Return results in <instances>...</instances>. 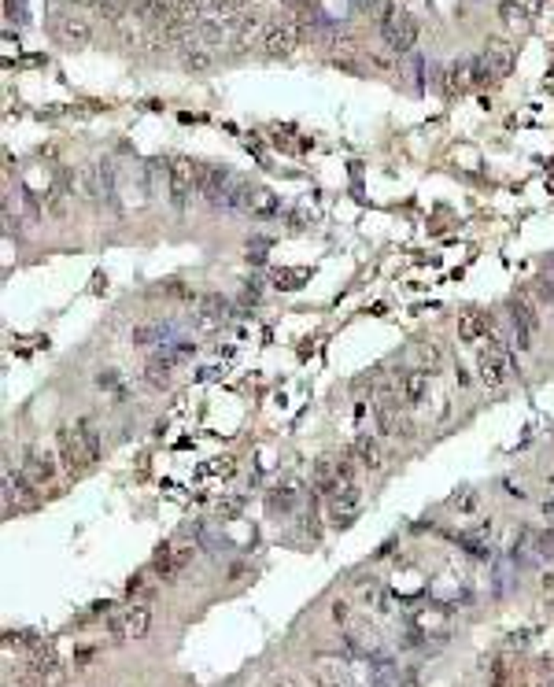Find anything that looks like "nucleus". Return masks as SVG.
Segmentation results:
<instances>
[{"label":"nucleus","instance_id":"6e6552de","mask_svg":"<svg viewBox=\"0 0 554 687\" xmlns=\"http://www.w3.org/2000/svg\"><path fill=\"white\" fill-rule=\"evenodd\" d=\"M233 177L237 174L225 170V167H200V185H196V192L218 211L222 200H225V192H230V185H233Z\"/></svg>","mask_w":554,"mask_h":687},{"label":"nucleus","instance_id":"f03ea898","mask_svg":"<svg viewBox=\"0 0 554 687\" xmlns=\"http://www.w3.org/2000/svg\"><path fill=\"white\" fill-rule=\"evenodd\" d=\"M56 447H59L63 466H67L71 473H81V469H89L96 462V454L89 451V444H86V436H81L78 425H63V429H56Z\"/></svg>","mask_w":554,"mask_h":687},{"label":"nucleus","instance_id":"1a4fd4ad","mask_svg":"<svg viewBox=\"0 0 554 687\" xmlns=\"http://www.w3.org/2000/svg\"><path fill=\"white\" fill-rule=\"evenodd\" d=\"M300 34H303V30L296 23H273V26L263 30V48L270 56H288L292 48H296Z\"/></svg>","mask_w":554,"mask_h":687},{"label":"nucleus","instance_id":"9b49d317","mask_svg":"<svg viewBox=\"0 0 554 687\" xmlns=\"http://www.w3.org/2000/svg\"><path fill=\"white\" fill-rule=\"evenodd\" d=\"M23 477L34 484V488H45L48 481H52V473H56V466H52V458H48L45 451H37V447H30L26 454H23Z\"/></svg>","mask_w":554,"mask_h":687},{"label":"nucleus","instance_id":"b1692460","mask_svg":"<svg viewBox=\"0 0 554 687\" xmlns=\"http://www.w3.org/2000/svg\"><path fill=\"white\" fill-rule=\"evenodd\" d=\"M248 215H255V218H273V215H281V207H277V200L266 192V189H255V196H252V211Z\"/></svg>","mask_w":554,"mask_h":687},{"label":"nucleus","instance_id":"2eb2a0df","mask_svg":"<svg viewBox=\"0 0 554 687\" xmlns=\"http://www.w3.org/2000/svg\"><path fill=\"white\" fill-rule=\"evenodd\" d=\"M30 488H34V484L23 477V469L11 473V466H4V506H8V510H11V503L15 506H26L30 503Z\"/></svg>","mask_w":554,"mask_h":687},{"label":"nucleus","instance_id":"72a5a7b5","mask_svg":"<svg viewBox=\"0 0 554 687\" xmlns=\"http://www.w3.org/2000/svg\"><path fill=\"white\" fill-rule=\"evenodd\" d=\"M273 687H296V683H292V680H277Z\"/></svg>","mask_w":554,"mask_h":687},{"label":"nucleus","instance_id":"7ed1b4c3","mask_svg":"<svg viewBox=\"0 0 554 687\" xmlns=\"http://www.w3.org/2000/svg\"><path fill=\"white\" fill-rule=\"evenodd\" d=\"M196 185H200V167H196V163L185 159V155L170 159V177H167L170 204H174V207H185L189 196L196 192Z\"/></svg>","mask_w":554,"mask_h":687},{"label":"nucleus","instance_id":"bb28decb","mask_svg":"<svg viewBox=\"0 0 554 687\" xmlns=\"http://www.w3.org/2000/svg\"><path fill=\"white\" fill-rule=\"evenodd\" d=\"M303 277H307V270H277L273 281H277V288H296L292 281H303Z\"/></svg>","mask_w":554,"mask_h":687},{"label":"nucleus","instance_id":"ddd939ff","mask_svg":"<svg viewBox=\"0 0 554 687\" xmlns=\"http://www.w3.org/2000/svg\"><path fill=\"white\" fill-rule=\"evenodd\" d=\"M358 510V484H348L340 488L336 495H329V517L336 521V525H348V521L355 517Z\"/></svg>","mask_w":554,"mask_h":687},{"label":"nucleus","instance_id":"39448f33","mask_svg":"<svg viewBox=\"0 0 554 687\" xmlns=\"http://www.w3.org/2000/svg\"><path fill=\"white\" fill-rule=\"evenodd\" d=\"M477 373H481V381L488 384V388H502L510 377H514V363H510V355H507V348H499V344H488V348L481 351V358H477Z\"/></svg>","mask_w":554,"mask_h":687},{"label":"nucleus","instance_id":"393cba45","mask_svg":"<svg viewBox=\"0 0 554 687\" xmlns=\"http://www.w3.org/2000/svg\"><path fill=\"white\" fill-rule=\"evenodd\" d=\"M266 506H270L273 514H277V510L288 514L292 506H296V492H292V488H273V492L266 495Z\"/></svg>","mask_w":554,"mask_h":687},{"label":"nucleus","instance_id":"dca6fc26","mask_svg":"<svg viewBox=\"0 0 554 687\" xmlns=\"http://www.w3.org/2000/svg\"><path fill=\"white\" fill-rule=\"evenodd\" d=\"M225 310H233L230 300H222V296H204V300H200V318H196V325H200V329H215V325H222L225 318H230Z\"/></svg>","mask_w":554,"mask_h":687},{"label":"nucleus","instance_id":"20e7f679","mask_svg":"<svg viewBox=\"0 0 554 687\" xmlns=\"http://www.w3.org/2000/svg\"><path fill=\"white\" fill-rule=\"evenodd\" d=\"M473 63H477V81H488V78L499 81L514 71V48L507 41H488L484 52L473 56Z\"/></svg>","mask_w":554,"mask_h":687},{"label":"nucleus","instance_id":"5701e85b","mask_svg":"<svg viewBox=\"0 0 554 687\" xmlns=\"http://www.w3.org/2000/svg\"><path fill=\"white\" fill-rule=\"evenodd\" d=\"M211 63H215V56H211V48L200 45V41L189 45L185 52H182V67H185V71H207Z\"/></svg>","mask_w":554,"mask_h":687},{"label":"nucleus","instance_id":"423d86ee","mask_svg":"<svg viewBox=\"0 0 554 687\" xmlns=\"http://www.w3.org/2000/svg\"><path fill=\"white\" fill-rule=\"evenodd\" d=\"M510 322H514L517 351H529L532 340H536V333H540V315H536V303H529L525 296L510 300Z\"/></svg>","mask_w":554,"mask_h":687},{"label":"nucleus","instance_id":"f3484780","mask_svg":"<svg viewBox=\"0 0 554 687\" xmlns=\"http://www.w3.org/2000/svg\"><path fill=\"white\" fill-rule=\"evenodd\" d=\"M351 458H355V462L363 466V469H381V462H384L377 440H373L370 433H363V436H358L355 444H351Z\"/></svg>","mask_w":554,"mask_h":687},{"label":"nucleus","instance_id":"2f4dec72","mask_svg":"<svg viewBox=\"0 0 554 687\" xmlns=\"http://www.w3.org/2000/svg\"><path fill=\"white\" fill-rule=\"evenodd\" d=\"M167 292H170V296H177V300H192V292H189V288H182V285H170Z\"/></svg>","mask_w":554,"mask_h":687},{"label":"nucleus","instance_id":"4468645a","mask_svg":"<svg viewBox=\"0 0 554 687\" xmlns=\"http://www.w3.org/2000/svg\"><path fill=\"white\" fill-rule=\"evenodd\" d=\"M425 392H429V373L411 370V373H403V377H399V399H403V406L421 403V399H425Z\"/></svg>","mask_w":554,"mask_h":687},{"label":"nucleus","instance_id":"9d476101","mask_svg":"<svg viewBox=\"0 0 554 687\" xmlns=\"http://www.w3.org/2000/svg\"><path fill=\"white\" fill-rule=\"evenodd\" d=\"M351 673H355V669H351L348 658H318L314 662V680L322 687H348Z\"/></svg>","mask_w":554,"mask_h":687},{"label":"nucleus","instance_id":"0eeeda50","mask_svg":"<svg viewBox=\"0 0 554 687\" xmlns=\"http://www.w3.org/2000/svg\"><path fill=\"white\" fill-rule=\"evenodd\" d=\"M148 625H152V613L134 602L129 610H119L107 621V632L115 635V640H141V635L148 632Z\"/></svg>","mask_w":554,"mask_h":687},{"label":"nucleus","instance_id":"a878e982","mask_svg":"<svg viewBox=\"0 0 554 687\" xmlns=\"http://www.w3.org/2000/svg\"><path fill=\"white\" fill-rule=\"evenodd\" d=\"M152 592H155V584H152L148 577H134V580L126 584V595H129V599H148Z\"/></svg>","mask_w":554,"mask_h":687},{"label":"nucleus","instance_id":"6ab92c4d","mask_svg":"<svg viewBox=\"0 0 554 687\" xmlns=\"http://www.w3.org/2000/svg\"><path fill=\"white\" fill-rule=\"evenodd\" d=\"M174 366H177V358H174L170 351H163V348H159V355L148 363V370H144V373H148V384H152V388H167V384H170Z\"/></svg>","mask_w":554,"mask_h":687},{"label":"nucleus","instance_id":"cd10ccee","mask_svg":"<svg viewBox=\"0 0 554 687\" xmlns=\"http://www.w3.org/2000/svg\"><path fill=\"white\" fill-rule=\"evenodd\" d=\"M499 15H502V19H507L510 26H525V8H521V4H502Z\"/></svg>","mask_w":554,"mask_h":687},{"label":"nucleus","instance_id":"c85d7f7f","mask_svg":"<svg viewBox=\"0 0 554 687\" xmlns=\"http://www.w3.org/2000/svg\"><path fill=\"white\" fill-rule=\"evenodd\" d=\"M536 300L554 303V281H550V277H540V281H536Z\"/></svg>","mask_w":554,"mask_h":687},{"label":"nucleus","instance_id":"f8f14e48","mask_svg":"<svg viewBox=\"0 0 554 687\" xmlns=\"http://www.w3.org/2000/svg\"><path fill=\"white\" fill-rule=\"evenodd\" d=\"M447 81H444V89L451 93V96H459V93H466L469 86H477V63H473V56H462V59H454L451 67H447V74H444Z\"/></svg>","mask_w":554,"mask_h":687},{"label":"nucleus","instance_id":"c756f323","mask_svg":"<svg viewBox=\"0 0 554 687\" xmlns=\"http://www.w3.org/2000/svg\"><path fill=\"white\" fill-rule=\"evenodd\" d=\"M4 11H8L11 23H26V4H23V0H4Z\"/></svg>","mask_w":554,"mask_h":687},{"label":"nucleus","instance_id":"f257e3e1","mask_svg":"<svg viewBox=\"0 0 554 687\" xmlns=\"http://www.w3.org/2000/svg\"><path fill=\"white\" fill-rule=\"evenodd\" d=\"M381 37L399 56L414 52V45H418V19L411 11L396 8V0H388V4H384V19H381Z\"/></svg>","mask_w":554,"mask_h":687},{"label":"nucleus","instance_id":"7c9ffc66","mask_svg":"<svg viewBox=\"0 0 554 687\" xmlns=\"http://www.w3.org/2000/svg\"><path fill=\"white\" fill-rule=\"evenodd\" d=\"M348 602H333V621H336V625H348Z\"/></svg>","mask_w":554,"mask_h":687},{"label":"nucleus","instance_id":"4be33fe9","mask_svg":"<svg viewBox=\"0 0 554 687\" xmlns=\"http://www.w3.org/2000/svg\"><path fill=\"white\" fill-rule=\"evenodd\" d=\"M399 406H403L399 396H384L377 403V425H381V433H399Z\"/></svg>","mask_w":554,"mask_h":687},{"label":"nucleus","instance_id":"aec40b11","mask_svg":"<svg viewBox=\"0 0 554 687\" xmlns=\"http://www.w3.org/2000/svg\"><path fill=\"white\" fill-rule=\"evenodd\" d=\"M459 336H462L466 344L488 340V336H492V315H466V318L459 322Z\"/></svg>","mask_w":554,"mask_h":687},{"label":"nucleus","instance_id":"a211bd4d","mask_svg":"<svg viewBox=\"0 0 554 687\" xmlns=\"http://www.w3.org/2000/svg\"><path fill=\"white\" fill-rule=\"evenodd\" d=\"M56 34H59L63 45H89L93 26H89V19H74V15H71V19H59Z\"/></svg>","mask_w":554,"mask_h":687},{"label":"nucleus","instance_id":"473e14b6","mask_svg":"<svg viewBox=\"0 0 554 687\" xmlns=\"http://www.w3.org/2000/svg\"><path fill=\"white\" fill-rule=\"evenodd\" d=\"M473 495H462V499H454V506H459V510H473Z\"/></svg>","mask_w":554,"mask_h":687},{"label":"nucleus","instance_id":"412c9836","mask_svg":"<svg viewBox=\"0 0 554 687\" xmlns=\"http://www.w3.org/2000/svg\"><path fill=\"white\" fill-rule=\"evenodd\" d=\"M355 587L363 592V599H366L377 613H388V592H384V584H381L377 577H363V580H355Z\"/></svg>","mask_w":554,"mask_h":687}]
</instances>
